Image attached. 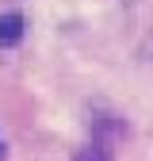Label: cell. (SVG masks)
Instances as JSON below:
<instances>
[{
	"label": "cell",
	"instance_id": "3",
	"mask_svg": "<svg viewBox=\"0 0 153 161\" xmlns=\"http://www.w3.org/2000/svg\"><path fill=\"white\" fill-rule=\"evenodd\" d=\"M0 157H4V142H0Z\"/></svg>",
	"mask_w": 153,
	"mask_h": 161
},
{
	"label": "cell",
	"instance_id": "1",
	"mask_svg": "<svg viewBox=\"0 0 153 161\" xmlns=\"http://www.w3.org/2000/svg\"><path fill=\"white\" fill-rule=\"evenodd\" d=\"M19 38H23V15L19 12L0 15V46H15Z\"/></svg>",
	"mask_w": 153,
	"mask_h": 161
},
{
	"label": "cell",
	"instance_id": "2",
	"mask_svg": "<svg viewBox=\"0 0 153 161\" xmlns=\"http://www.w3.org/2000/svg\"><path fill=\"white\" fill-rule=\"evenodd\" d=\"M76 161H111V150L96 142V146H84L81 153H76Z\"/></svg>",
	"mask_w": 153,
	"mask_h": 161
}]
</instances>
